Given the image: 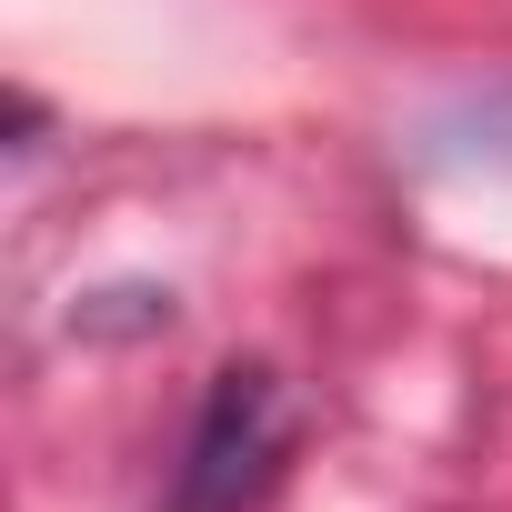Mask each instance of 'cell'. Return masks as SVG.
I'll use <instances>...</instances> for the list:
<instances>
[{"label": "cell", "mask_w": 512, "mask_h": 512, "mask_svg": "<svg viewBox=\"0 0 512 512\" xmlns=\"http://www.w3.org/2000/svg\"><path fill=\"white\" fill-rule=\"evenodd\" d=\"M282 452H292L282 372L272 362H221L201 412H191V442L171 462V502L161 512H262V492L282 482Z\"/></svg>", "instance_id": "1"}]
</instances>
